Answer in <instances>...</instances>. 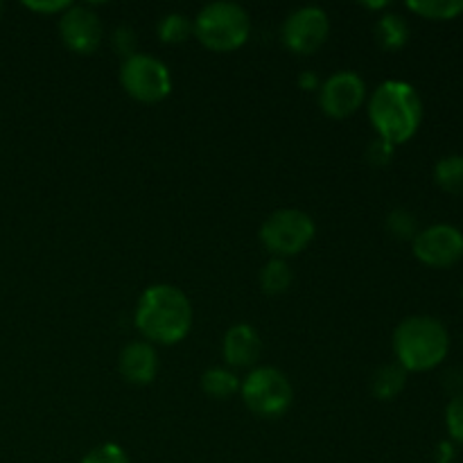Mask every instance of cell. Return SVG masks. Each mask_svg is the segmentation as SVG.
<instances>
[{
  "label": "cell",
  "instance_id": "cell-1",
  "mask_svg": "<svg viewBox=\"0 0 463 463\" xmlns=\"http://www.w3.org/2000/svg\"><path fill=\"white\" fill-rule=\"evenodd\" d=\"M193 303L170 283H156L145 289L136 306L134 324L145 342L172 346L188 337L193 328Z\"/></svg>",
  "mask_w": 463,
  "mask_h": 463
},
{
  "label": "cell",
  "instance_id": "cell-2",
  "mask_svg": "<svg viewBox=\"0 0 463 463\" xmlns=\"http://www.w3.org/2000/svg\"><path fill=\"white\" fill-rule=\"evenodd\" d=\"M369 120L380 140L402 145L414 138L423 122V99L419 90L401 80H387L369 98Z\"/></svg>",
  "mask_w": 463,
  "mask_h": 463
},
{
  "label": "cell",
  "instance_id": "cell-3",
  "mask_svg": "<svg viewBox=\"0 0 463 463\" xmlns=\"http://www.w3.org/2000/svg\"><path fill=\"white\" fill-rule=\"evenodd\" d=\"M450 351V335L443 321L430 315H414L402 319L393 330L396 362L407 373H423L441 364Z\"/></svg>",
  "mask_w": 463,
  "mask_h": 463
},
{
  "label": "cell",
  "instance_id": "cell-4",
  "mask_svg": "<svg viewBox=\"0 0 463 463\" xmlns=\"http://www.w3.org/2000/svg\"><path fill=\"white\" fill-rule=\"evenodd\" d=\"M193 25L199 43L213 52H233L242 48L251 34V18L247 9L229 0L203 5Z\"/></svg>",
  "mask_w": 463,
  "mask_h": 463
},
{
  "label": "cell",
  "instance_id": "cell-5",
  "mask_svg": "<svg viewBox=\"0 0 463 463\" xmlns=\"http://www.w3.org/2000/svg\"><path fill=\"white\" fill-rule=\"evenodd\" d=\"M249 411L260 419H279L292 407L294 389L288 375L274 366H256L240 384Z\"/></svg>",
  "mask_w": 463,
  "mask_h": 463
},
{
  "label": "cell",
  "instance_id": "cell-6",
  "mask_svg": "<svg viewBox=\"0 0 463 463\" xmlns=\"http://www.w3.org/2000/svg\"><path fill=\"white\" fill-rule=\"evenodd\" d=\"M317 226L315 220L306 211L298 208H280L274 211L260 226L262 247L274 258H292L298 256L310 247L315 240Z\"/></svg>",
  "mask_w": 463,
  "mask_h": 463
},
{
  "label": "cell",
  "instance_id": "cell-7",
  "mask_svg": "<svg viewBox=\"0 0 463 463\" xmlns=\"http://www.w3.org/2000/svg\"><path fill=\"white\" fill-rule=\"evenodd\" d=\"M120 84L125 93L140 104H158L172 93L170 68L145 52L122 59Z\"/></svg>",
  "mask_w": 463,
  "mask_h": 463
},
{
  "label": "cell",
  "instance_id": "cell-8",
  "mask_svg": "<svg viewBox=\"0 0 463 463\" xmlns=\"http://www.w3.org/2000/svg\"><path fill=\"white\" fill-rule=\"evenodd\" d=\"M414 256L434 269L455 267L463 258V233L452 224H432L419 231L414 240Z\"/></svg>",
  "mask_w": 463,
  "mask_h": 463
},
{
  "label": "cell",
  "instance_id": "cell-9",
  "mask_svg": "<svg viewBox=\"0 0 463 463\" xmlns=\"http://www.w3.org/2000/svg\"><path fill=\"white\" fill-rule=\"evenodd\" d=\"M330 21L321 7L307 5L288 16L283 25V41L292 52L312 54L328 41Z\"/></svg>",
  "mask_w": 463,
  "mask_h": 463
},
{
  "label": "cell",
  "instance_id": "cell-10",
  "mask_svg": "<svg viewBox=\"0 0 463 463\" xmlns=\"http://www.w3.org/2000/svg\"><path fill=\"white\" fill-rule=\"evenodd\" d=\"M366 99V84L357 72L339 71L319 86V107L335 120L353 116Z\"/></svg>",
  "mask_w": 463,
  "mask_h": 463
},
{
  "label": "cell",
  "instance_id": "cell-11",
  "mask_svg": "<svg viewBox=\"0 0 463 463\" xmlns=\"http://www.w3.org/2000/svg\"><path fill=\"white\" fill-rule=\"evenodd\" d=\"M59 34L72 52L93 54L104 39L102 18L86 5H72L59 18Z\"/></svg>",
  "mask_w": 463,
  "mask_h": 463
},
{
  "label": "cell",
  "instance_id": "cell-12",
  "mask_svg": "<svg viewBox=\"0 0 463 463\" xmlns=\"http://www.w3.org/2000/svg\"><path fill=\"white\" fill-rule=\"evenodd\" d=\"M224 362L233 369H253L262 355V339L249 324H235L226 330L222 342Z\"/></svg>",
  "mask_w": 463,
  "mask_h": 463
},
{
  "label": "cell",
  "instance_id": "cell-13",
  "mask_svg": "<svg viewBox=\"0 0 463 463\" xmlns=\"http://www.w3.org/2000/svg\"><path fill=\"white\" fill-rule=\"evenodd\" d=\"M118 369H120L122 378L136 387H145V384L154 383L158 373V353L145 339H136L129 342L120 351V360H118Z\"/></svg>",
  "mask_w": 463,
  "mask_h": 463
},
{
  "label": "cell",
  "instance_id": "cell-14",
  "mask_svg": "<svg viewBox=\"0 0 463 463\" xmlns=\"http://www.w3.org/2000/svg\"><path fill=\"white\" fill-rule=\"evenodd\" d=\"M407 384V371L398 362L380 366L371 378V392L378 401H393Z\"/></svg>",
  "mask_w": 463,
  "mask_h": 463
},
{
  "label": "cell",
  "instance_id": "cell-15",
  "mask_svg": "<svg viewBox=\"0 0 463 463\" xmlns=\"http://www.w3.org/2000/svg\"><path fill=\"white\" fill-rule=\"evenodd\" d=\"M375 41L383 50H401L410 41V25L401 14H384L375 23Z\"/></svg>",
  "mask_w": 463,
  "mask_h": 463
},
{
  "label": "cell",
  "instance_id": "cell-16",
  "mask_svg": "<svg viewBox=\"0 0 463 463\" xmlns=\"http://www.w3.org/2000/svg\"><path fill=\"white\" fill-rule=\"evenodd\" d=\"M240 384L242 380L233 373L231 369L224 366H213L206 373L202 375V389L208 398H215V401H226L233 393L240 392Z\"/></svg>",
  "mask_w": 463,
  "mask_h": 463
},
{
  "label": "cell",
  "instance_id": "cell-17",
  "mask_svg": "<svg viewBox=\"0 0 463 463\" xmlns=\"http://www.w3.org/2000/svg\"><path fill=\"white\" fill-rule=\"evenodd\" d=\"M294 271L288 265V260L283 258H271L269 262H265L260 269V288L262 292L269 294V297H279L285 294L292 288Z\"/></svg>",
  "mask_w": 463,
  "mask_h": 463
},
{
  "label": "cell",
  "instance_id": "cell-18",
  "mask_svg": "<svg viewBox=\"0 0 463 463\" xmlns=\"http://www.w3.org/2000/svg\"><path fill=\"white\" fill-rule=\"evenodd\" d=\"M434 181L448 194H463V156L450 154L439 158L434 165Z\"/></svg>",
  "mask_w": 463,
  "mask_h": 463
},
{
  "label": "cell",
  "instance_id": "cell-19",
  "mask_svg": "<svg viewBox=\"0 0 463 463\" xmlns=\"http://www.w3.org/2000/svg\"><path fill=\"white\" fill-rule=\"evenodd\" d=\"M407 9L428 21H452L463 14V0H410Z\"/></svg>",
  "mask_w": 463,
  "mask_h": 463
},
{
  "label": "cell",
  "instance_id": "cell-20",
  "mask_svg": "<svg viewBox=\"0 0 463 463\" xmlns=\"http://www.w3.org/2000/svg\"><path fill=\"white\" fill-rule=\"evenodd\" d=\"M156 32L163 43H184L185 39H190V34H194V25L185 14L172 12L158 21Z\"/></svg>",
  "mask_w": 463,
  "mask_h": 463
},
{
  "label": "cell",
  "instance_id": "cell-21",
  "mask_svg": "<svg viewBox=\"0 0 463 463\" xmlns=\"http://www.w3.org/2000/svg\"><path fill=\"white\" fill-rule=\"evenodd\" d=\"M387 231L396 240H414L419 235V222L407 208H393L387 217Z\"/></svg>",
  "mask_w": 463,
  "mask_h": 463
},
{
  "label": "cell",
  "instance_id": "cell-22",
  "mask_svg": "<svg viewBox=\"0 0 463 463\" xmlns=\"http://www.w3.org/2000/svg\"><path fill=\"white\" fill-rule=\"evenodd\" d=\"M446 425L448 434L452 437V441H457L463 446V392L455 393L452 401L446 407Z\"/></svg>",
  "mask_w": 463,
  "mask_h": 463
},
{
  "label": "cell",
  "instance_id": "cell-23",
  "mask_svg": "<svg viewBox=\"0 0 463 463\" xmlns=\"http://www.w3.org/2000/svg\"><path fill=\"white\" fill-rule=\"evenodd\" d=\"M80 463H131L127 452L118 443H102L84 455Z\"/></svg>",
  "mask_w": 463,
  "mask_h": 463
},
{
  "label": "cell",
  "instance_id": "cell-24",
  "mask_svg": "<svg viewBox=\"0 0 463 463\" xmlns=\"http://www.w3.org/2000/svg\"><path fill=\"white\" fill-rule=\"evenodd\" d=\"M113 50H116L122 59L136 54V32L125 25L118 27V30L113 32Z\"/></svg>",
  "mask_w": 463,
  "mask_h": 463
},
{
  "label": "cell",
  "instance_id": "cell-25",
  "mask_svg": "<svg viewBox=\"0 0 463 463\" xmlns=\"http://www.w3.org/2000/svg\"><path fill=\"white\" fill-rule=\"evenodd\" d=\"M366 158H369L371 165H387L389 161L393 158V145L384 143V140H373L366 149Z\"/></svg>",
  "mask_w": 463,
  "mask_h": 463
},
{
  "label": "cell",
  "instance_id": "cell-26",
  "mask_svg": "<svg viewBox=\"0 0 463 463\" xmlns=\"http://www.w3.org/2000/svg\"><path fill=\"white\" fill-rule=\"evenodd\" d=\"M27 9L39 14H63L68 7H72L71 0H54V3H25Z\"/></svg>",
  "mask_w": 463,
  "mask_h": 463
},
{
  "label": "cell",
  "instance_id": "cell-27",
  "mask_svg": "<svg viewBox=\"0 0 463 463\" xmlns=\"http://www.w3.org/2000/svg\"><path fill=\"white\" fill-rule=\"evenodd\" d=\"M298 84H301V89L306 90H315L317 86H319V80H317V75L312 71L303 72L301 77H298Z\"/></svg>",
  "mask_w": 463,
  "mask_h": 463
},
{
  "label": "cell",
  "instance_id": "cell-28",
  "mask_svg": "<svg viewBox=\"0 0 463 463\" xmlns=\"http://www.w3.org/2000/svg\"><path fill=\"white\" fill-rule=\"evenodd\" d=\"M366 7H371V9H380V7H387V3H366Z\"/></svg>",
  "mask_w": 463,
  "mask_h": 463
},
{
  "label": "cell",
  "instance_id": "cell-29",
  "mask_svg": "<svg viewBox=\"0 0 463 463\" xmlns=\"http://www.w3.org/2000/svg\"><path fill=\"white\" fill-rule=\"evenodd\" d=\"M0 16H3V3H0Z\"/></svg>",
  "mask_w": 463,
  "mask_h": 463
},
{
  "label": "cell",
  "instance_id": "cell-30",
  "mask_svg": "<svg viewBox=\"0 0 463 463\" xmlns=\"http://www.w3.org/2000/svg\"><path fill=\"white\" fill-rule=\"evenodd\" d=\"M461 297H463V289H461Z\"/></svg>",
  "mask_w": 463,
  "mask_h": 463
}]
</instances>
